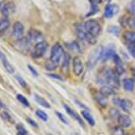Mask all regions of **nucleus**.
<instances>
[{
	"label": "nucleus",
	"mask_w": 135,
	"mask_h": 135,
	"mask_svg": "<svg viewBox=\"0 0 135 135\" xmlns=\"http://www.w3.org/2000/svg\"><path fill=\"white\" fill-rule=\"evenodd\" d=\"M104 48L103 46H99L98 48H96L91 52L90 56L88 57V68H93L95 65V64L97 63V61L99 59H101L103 57V53Z\"/></svg>",
	"instance_id": "obj_6"
},
{
	"label": "nucleus",
	"mask_w": 135,
	"mask_h": 135,
	"mask_svg": "<svg viewBox=\"0 0 135 135\" xmlns=\"http://www.w3.org/2000/svg\"><path fill=\"white\" fill-rule=\"evenodd\" d=\"M90 3H93V4H99L102 3V0H89Z\"/></svg>",
	"instance_id": "obj_44"
},
{
	"label": "nucleus",
	"mask_w": 135,
	"mask_h": 135,
	"mask_svg": "<svg viewBox=\"0 0 135 135\" xmlns=\"http://www.w3.org/2000/svg\"><path fill=\"white\" fill-rule=\"evenodd\" d=\"M1 106H2V103H0V108H1Z\"/></svg>",
	"instance_id": "obj_48"
},
{
	"label": "nucleus",
	"mask_w": 135,
	"mask_h": 135,
	"mask_svg": "<svg viewBox=\"0 0 135 135\" xmlns=\"http://www.w3.org/2000/svg\"><path fill=\"white\" fill-rule=\"evenodd\" d=\"M75 27H76V34H77V36L80 40L86 41V42L90 43V44H95L96 42L95 37L92 36V35H89L88 33L86 31L84 25H82L81 23H77Z\"/></svg>",
	"instance_id": "obj_3"
},
{
	"label": "nucleus",
	"mask_w": 135,
	"mask_h": 135,
	"mask_svg": "<svg viewBox=\"0 0 135 135\" xmlns=\"http://www.w3.org/2000/svg\"><path fill=\"white\" fill-rule=\"evenodd\" d=\"M95 99L96 101H97V103L100 104L102 107H105L107 106V104H108V100H107V97L106 96H104L103 95H101L100 93L98 94L97 95L95 96Z\"/></svg>",
	"instance_id": "obj_25"
},
{
	"label": "nucleus",
	"mask_w": 135,
	"mask_h": 135,
	"mask_svg": "<svg viewBox=\"0 0 135 135\" xmlns=\"http://www.w3.org/2000/svg\"><path fill=\"white\" fill-rule=\"evenodd\" d=\"M4 57H6V56H4V53L2 52L1 50H0V59L2 60V59H3Z\"/></svg>",
	"instance_id": "obj_46"
},
{
	"label": "nucleus",
	"mask_w": 135,
	"mask_h": 135,
	"mask_svg": "<svg viewBox=\"0 0 135 135\" xmlns=\"http://www.w3.org/2000/svg\"><path fill=\"white\" fill-rule=\"evenodd\" d=\"M111 134L112 135H124V128H122V127L119 126L113 127L111 130Z\"/></svg>",
	"instance_id": "obj_30"
},
{
	"label": "nucleus",
	"mask_w": 135,
	"mask_h": 135,
	"mask_svg": "<svg viewBox=\"0 0 135 135\" xmlns=\"http://www.w3.org/2000/svg\"><path fill=\"white\" fill-rule=\"evenodd\" d=\"M109 115H110L111 118H118V117L120 116V113H119V111L118 109H111L110 110H109Z\"/></svg>",
	"instance_id": "obj_34"
},
{
	"label": "nucleus",
	"mask_w": 135,
	"mask_h": 135,
	"mask_svg": "<svg viewBox=\"0 0 135 135\" xmlns=\"http://www.w3.org/2000/svg\"><path fill=\"white\" fill-rule=\"evenodd\" d=\"M124 135H131V134H124Z\"/></svg>",
	"instance_id": "obj_50"
},
{
	"label": "nucleus",
	"mask_w": 135,
	"mask_h": 135,
	"mask_svg": "<svg viewBox=\"0 0 135 135\" xmlns=\"http://www.w3.org/2000/svg\"><path fill=\"white\" fill-rule=\"evenodd\" d=\"M124 40L126 43L129 52L135 57V32L126 31L124 34Z\"/></svg>",
	"instance_id": "obj_5"
},
{
	"label": "nucleus",
	"mask_w": 135,
	"mask_h": 135,
	"mask_svg": "<svg viewBox=\"0 0 135 135\" xmlns=\"http://www.w3.org/2000/svg\"><path fill=\"white\" fill-rule=\"evenodd\" d=\"M10 27V20L7 17L0 18V34L6 32Z\"/></svg>",
	"instance_id": "obj_20"
},
{
	"label": "nucleus",
	"mask_w": 135,
	"mask_h": 135,
	"mask_svg": "<svg viewBox=\"0 0 135 135\" xmlns=\"http://www.w3.org/2000/svg\"><path fill=\"white\" fill-rule=\"evenodd\" d=\"M84 70L83 64L81 62V59L79 57H73V71L76 76H80Z\"/></svg>",
	"instance_id": "obj_12"
},
{
	"label": "nucleus",
	"mask_w": 135,
	"mask_h": 135,
	"mask_svg": "<svg viewBox=\"0 0 135 135\" xmlns=\"http://www.w3.org/2000/svg\"><path fill=\"white\" fill-rule=\"evenodd\" d=\"M30 46H31V42L27 39V37L18 40L16 44H15V47H16L20 51H22V52H27V50H29Z\"/></svg>",
	"instance_id": "obj_10"
},
{
	"label": "nucleus",
	"mask_w": 135,
	"mask_h": 135,
	"mask_svg": "<svg viewBox=\"0 0 135 135\" xmlns=\"http://www.w3.org/2000/svg\"><path fill=\"white\" fill-rule=\"evenodd\" d=\"M119 11V7L116 4H108L104 8V17L106 19H111Z\"/></svg>",
	"instance_id": "obj_9"
},
{
	"label": "nucleus",
	"mask_w": 135,
	"mask_h": 135,
	"mask_svg": "<svg viewBox=\"0 0 135 135\" xmlns=\"http://www.w3.org/2000/svg\"><path fill=\"white\" fill-rule=\"evenodd\" d=\"M84 27H85L86 31L94 37L98 36V35H100L101 30H102L100 24L95 20H86L85 22V24H84Z\"/></svg>",
	"instance_id": "obj_4"
},
{
	"label": "nucleus",
	"mask_w": 135,
	"mask_h": 135,
	"mask_svg": "<svg viewBox=\"0 0 135 135\" xmlns=\"http://www.w3.org/2000/svg\"><path fill=\"white\" fill-rule=\"evenodd\" d=\"M27 122H28V123H29L30 124H31V126H35V127H37V126H37V124H36V122L34 121V120H32L31 118H27Z\"/></svg>",
	"instance_id": "obj_43"
},
{
	"label": "nucleus",
	"mask_w": 135,
	"mask_h": 135,
	"mask_svg": "<svg viewBox=\"0 0 135 135\" xmlns=\"http://www.w3.org/2000/svg\"><path fill=\"white\" fill-rule=\"evenodd\" d=\"M91 4V7H90V11H89V12L88 14H86V16H92V15L97 13V12H99V6L98 4H93V3H90Z\"/></svg>",
	"instance_id": "obj_29"
},
{
	"label": "nucleus",
	"mask_w": 135,
	"mask_h": 135,
	"mask_svg": "<svg viewBox=\"0 0 135 135\" xmlns=\"http://www.w3.org/2000/svg\"><path fill=\"white\" fill-rule=\"evenodd\" d=\"M106 1H108V2H110V1H111V0H106Z\"/></svg>",
	"instance_id": "obj_49"
},
{
	"label": "nucleus",
	"mask_w": 135,
	"mask_h": 135,
	"mask_svg": "<svg viewBox=\"0 0 135 135\" xmlns=\"http://www.w3.org/2000/svg\"><path fill=\"white\" fill-rule=\"evenodd\" d=\"M35 115H36L38 118H39L41 120H42L43 122L48 121V115L45 113L44 111L41 110V109H37V110L35 111Z\"/></svg>",
	"instance_id": "obj_28"
},
{
	"label": "nucleus",
	"mask_w": 135,
	"mask_h": 135,
	"mask_svg": "<svg viewBox=\"0 0 135 135\" xmlns=\"http://www.w3.org/2000/svg\"><path fill=\"white\" fill-rule=\"evenodd\" d=\"M0 6H1V4H0Z\"/></svg>",
	"instance_id": "obj_51"
},
{
	"label": "nucleus",
	"mask_w": 135,
	"mask_h": 135,
	"mask_svg": "<svg viewBox=\"0 0 135 135\" xmlns=\"http://www.w3.org/2000/svg\"><path fill=\"white\" fill-rule=\"evenodd\" d=\"M35 100L36 101L37 103L40 104V105H42V107H44V108H48V109L50 108V103H48V102L45 100L44 98H42V96H40V95H35Z\"/></svg>",
	"instance_id": "obj_24"
},
{
	"label": "nucleus",
	"mask_w": 135,
	"mask_h": 135,
	"mask_svg": "<svg viewBox=\"0 0 135 135\" xmlns=\"http://www.w3.org/2000/svg\"><path fill=\"white\" fill-rule=\"evenodd\" d=\"M2 63H3V65L4 66V68H6V70L9 73H14V68L13 66H12L11 64L9 63V61L7 60L6 57H4L3 59H2Z\"/></svg>",
	"instance_id": "obj_26"
},
{
	"label": "nucleus",
	"mask_w": 135,
	"mask_h": 135,
	"mask_svg": "<svg viewBox=\"0 0 135 135\" xmlns=\"http://www.w3.org/2000/svg\"><path fill=\"white\" fill-rule=\"evenodd\" d=\"M123 86H124V88L126 89V91L131 92V91H132L134 89V81L133 80H132V79L126 78L123 80Z\"/></svg>",
	"instance_id": "obj_21"
},
{
	"label": "nucleus",
	"mask_w": 135,
	"mask_h": 135,
	"mask_svg": "<svg viewBox=\"0 0 135 135\" xmlns=\"http://www.w3.org/2000/svg\"><path fill=\"white\" fill-rule=\"evenodd\" d=\"M17 135H26V134H23V133H21V132H18Z\"/></svg>",
	"instance_id": "obj_47"
},
{
	"label": "nucleus",
	"mask_w": 135,
	"mask_h": 135,
	"mask_svg": "<svg viewBox=\"0 0 135 135\" xmlns=\"http://www.w3.org/2000/svg\"><path fill=\"white\" fill-rule=\"evenodd\" d=\"M68 48L69 49H71V50H73V51H80V45L78 44V42H71V43H69V45H68Z\"/></svg>",
	"instance_id": "obj_33"
},
{
	"label": "nucleus",
	"mask_w": 135,
	"mask_h": 135,
	"mask_svg": "<svg viewBox=\"0 0 135 135\" xmlns=\"http://www.w3.org/2000/svg\"><path fill=\"white\" fill-rule=\"evenodd\" d=\"M103 74L104 80L107 84H109L111 88H119V86H120L119 76H120V74H118L116 70H112L110 68L107 67L103 71Z\"/></svg>",
	"instance_id": "obj_1"
},
{
	"label": "nucleus",
	"mask_w": 135,
	"mask_h": 135,
	"mask_svg": "<svg viewBox=\"0 0 135 135\" xmlns=\"http://www.w3.org/2000/svg\"><path fill=\"white\" fill-rule=\"evenodd\" d=\"M15 79H16V80H18V82L20 83V85L21 86L22 88H27V84L26 82V80H25L20 75L16 74V75H15Z\"/></svg>",
	"instance_id": "obj_31"
},
{
	"label": "nucleus",
	"mask_w": 135,
	"mask_h": 135,
	"mask_svg": "<svg viewBox=\"0 0 135 135\" xmlns=\"http://www.w3.org/2000/svg\"><path fill=\"white\" fill-rule=\"evenodd\" d=\"M16 98H17V100L20 102V103L22 104L23 106H25V107H29V102H28V100L25 97L24 95H20V94H19V95H17V96H16Z\"/></svg>",
	"instance_id": "obj_27"
},
{
	"label": "nucleus",
	"mask_w": 135,
	"mask_h": 135,
	"mask_svg": "<svg viewBox=\"0 0 135 135\" xmlns=\"http://www.w3.org/2000/svg\"><path fill=\"white\" fill-rule=\"evenodd\" d=\"M14 11H15V4L13 2H12V1L6 3L1 9L2 14L6 17H7L11 13H12V12H14Z\"/></svg>",
	"instance_id": "obj_15"
},
{
	"label": "nucleus",
	"mask_w": 135,
	"mask_h": 135,
	"mask_svg": "<svg viewBox=\"0 0 135 135\" xmlns=\"http://www.w3.org/2000/svg\"><path fill=\"white\" fill-rule=\"evenodd\" d=\"M128 25L132 27H135V16L128 19Z\"/></svg>",
	"instance_id": "obj_41"
},
{
	"label": "nucleus",
	"mask_w": 135,
	"mask_h": 135,
	"mask_svg": "<svg viewBox=\"0 0 135 135\" xmlns=\"http://www.w3.org/2000/svg\"><path fill=\"white\" fill-rule=\"evenodd\" d=\"M128 9L131 13H132L135 16V0H132L128 4Z\"/></svg>",
	"instance_id": "obj_35"
},
{
	"label": "nucleus",
	"mask_w": 135,
	"mask_h": 135,
	"mask_svg": "<svg viewBox=\"0 0 135 135\" xmlns=\"http://www.w3.org/2000/svg\"><path fill=\"white\" fill-rule=\"evenodd\" d=\"M12 35H13L14 38L18 40H20L23 38L24 35V26L21 22L20 21H16L13 24V27H12Z\"/></svg>",
	"instance_id": "obj_8"
},
{
	"label": "nucleus",
	"mask_w": 135,
	"mask_h": 135,
	"mask_svg": "<svg viewBox=\"0 0 135 135\" xmlns=\"http://www.w3.org/2000/svg\"><path fill=\"white\" fill-rule=\"evenodd\" d=\"M64 107H65V109L66 112L68 113V115L71 116V117H73V118H75L76 120H77V121L79 122V123L80 124V126H84V123H83L82 119H81V118H80V116H79L78 114L76 113V112H75L74 110H73V109H71L69 106L66 105V104H65V105H64Z\"/></svg>",
	"instance_id": "obj_18"
},
{
	"label": "nucleus",
	"mask_w": 135,
	"mask_h": 135,
	"mask_svg": "<svg viewBox=\"0 0 135 135\" xmlns=\"http://www.w3.org/2000/svg\"><path fill=\"white\" fill-rule=\"evenodd\" d=\"M1 117H2V118L4 119V120L9 121V122H12V117L10 116L6 111H3V112H2V113H1Z\"/></svg>",
	"instance_id": "obj_36"
},
{
	"label": "nucleus",
	"mask_w": 135,
	"mask_h": 135,
	"mask_svg": "<svg viewBox=\"0 0 135 135\" xmlns=\"http://www.w3.org/2000/svg\"><path fill=\"white\" fill-rule=\"evenodd\" d=\"M69 67H70V55L65 54L63 60L62 67H61V70H62V73L64 74H68V73H69Z\"/></svg>",
	"instance_id": "obj_19"
},
{
	"label": "nucleus",
	"mask_w": 135,
	"mask_h": 135,
	"mask_svg": "<svg viewBox=\"0 0 135 135\" xmlns=\"http://www.w3.org/2000/svg\"><path fill=\"white\" fill-rule=\"evenodd\" d=\"M81 115H82L84 119H85V120L88 122V123L90 124L91 126H94L95 124V119H94L92 115L89 113V111H88V110H82V111H81Z\"/></svg>",
	"instance_id": "obj_22"
},
{
	"label": "nucleus",
	"mask_w": 135,
	"mask_h": 135,
	"mask_svg": "<svg viewBox=\"0 0 135 135\" xmlns=\"http://www.w3.org/2000/svg\"><path fill=\"white\" fill-rule=\"evenodd\" d=\"M48 50V43L45 41L40 42L36 43L34 47V50L32 51V57L33 58H40L42 57L43 55L45 54V52Z\"/></svg>",
	"instance_id": "obj_7"
},
{
	"label": "nucleus",
	"mask_w": 135,
	"mask_h": 135,
	"mask_svg": "<svg viewBox=\"0 0 135 135\" xmlns=\"http://www.w3.org/2000/svg\"><path fill=\"white\" fill-rule=\"evenodd\" d=\"M131 72H132V77H133L134 80H135V68H132V69H131Z\"/></svg>",
	"instance_id": "obj_45"
},
{
	"label": "nucleus",
	"mask_w": 135,
	"mask_h": 135,
	"mask_svg": "<svg viewBox=\"0 0 135 135\" xmlns=\"http://www.w3.org/2000/svg\"><path fill=\"white\" fill-rule=\"evenodd\" d=\"M57 67L54 64H52L50 61H49L47 64H46V69L47 70H53V69H55V68Z\"/></svg>",
	"instance_id": "obj_40"
},
{
	"label": "nucleus",
	"mask_w": 135,
	"mask_h": 135,
	"mask_svg": "<svg viewBox=\"0 0 135 135\" xmlns=\"http://www.w3.org/2000/svg\"><path fill=\"white\" fill-rule=\"evenodd\" d=\"M112 59H113L114 63H115V65H116V71L118 72V74H122V73H124V64H123V61H122L120 57H119V56L116 53V54L114 55V57Z\"/></svg>",
	"instance_id": "obj_16"
},
{
	"label": "nucleus",
	"mask_w": 135,
	"mask_h": 135,
	"mask_svg": "<svg viewBox=\"0 0 135 135\" xmlns=\"http://www.w3.org/2000/svg\"><path fill=\"white\" fill-rule=\"evenodd\" d=\"M100 94L104 96H106V97H108L109 95H114L115 92H114L113 88H111L110 86H102L100 89Z\"/></svg>",
	"instance_id": "obj_23"
},
{
	"label": "nucleus",
	"mask_w": 135,
	"mask_h": 135,
	"mask_svg": "<svg viewBox=\"0 0 135 135\" xmlns=\"http://www.w3.org/2000/svg\"><path fill=\"white\" fill-rule=\"evenodd\" d=\"M108 32L109 34L114 35H118L119 33V28L117 26H110L108 27Z\"/></svg>",
	"instance_id": "obj_32"
},
{
	"label": "nucleus",
	"mask_w": 135,
	"mask_h": 135,
	"mask_svg": "<svg viewBox=\"0 0 135 135\" xmlns=\"http://www.w3.org/2000/svg\"><path fill=\"white\" fill-rule=\"evenodd\" d=\"M56 114H57V116L58 117V118H59L60 120L62 121L64 124H69V123H68V120L66 119V118L63 115L62 113H60V112H56Z\"/></svg>",
	"instance_id": "obj_37"
},
{
	"label": "nucleus",
	"mask_w": 135,
	"mask_h": 135,
	"mask_svg": "<svg viewBox=\"0 0 135 135\" xmlns=\"http://www.w3.org/2000/svg\"><path fill=\"white\" fill-rule=\"evenodd\" d=\"M17 128L18 130H19V132H21V133H23V134H27V130L24 128L22 126H17Z\"/></svg>",
	"instance_id": "obj_42"
},
{
	"label": "nucleus",
	"mask_w": 135,
	"mask_h": 135,
	"mask_svg": "<svg viewBox=\"0 0 135 135\" xmlns=\"http://www.w3.org/2000/svg\"><path fill=\"white\" fill-rule=\"evenodd\" d=\"M48 76L52 79H57L58 80H64V79L62 78V76L61 75H58V74H52V73H49Z\"/></svg>",
	"instance_id": "obj_39"
},
{
	"label": "nucleus",
	"mask_w": 135,
	"mask_h": 135,
	"mask_svg": "<svg viewBox=\"0 0 135 135\" xmlns=\"http://www.w3.org/2000/svg\"><path fill=\"white\" fill-rule=\"evenodd\" d=\"M116 54L115 51V47L114 45H109L106 48H104L103 50V57H102V59L103 61H107L110 58H113L114 55Z\"/></svg>",
	"instance_id": "obj_14"
},
{
	"label": "nucleus",
	"mask_w": 135,
	"mask_h": 135,
	"mask_svg": "<svg viewBox=\"0 0 135 135\" xmlns=\"http://www.w3.org/2000/svg\"><path fill=\"white\" fill-rule=\"evenodd\" d=\"M65 55V53L64 51L62 45H61L60 43L57 42L53 45L51 51H50V61L52 64H54L56 66H57L64 60Z\"/></svg>",
	"instance_id": "obj_2"
},
{
	"label": "nucleus",
	"mask_w": 135,
	"mask_h": 135,
	"mask_svg": "<svg viewBox=\"0 0 135 135\" xmlns=\"http://www.w3.org/2000/svg\"><path fill=\"white\" fill-rule=\"evenodd\" d=\"M118 126L122 128H127L132 124V120L128 116L126 115H120L118 118Z\"/></svg>",
	"instance_id": "obj_17"
},
{
	"label": "nucleus",
	"mask_w": 135,
	"mask_h": 135,
	"mask_svg": "<svg viewBox=\"0 0 135 135\" xmlns=\"http://www.w3.org/2000/svg\"><path fill=\"white\" fill-rule=\"evenodd\" d=\"M27 68H28V70L30 71V73H31L32 74L35 76V77H37V76H38V73H37V71L35 70L34 67H33V66L28 65H27Z\"/></svg>",
	"instance_id": "obj_38"
},
{
	"label": "nucleus",
	"mask_w": 135,
	"mask_h": 135,
	"mask_svg": "<svg viewBox=\"0 0 135 135\" xmlns=\"http://www.w3.org/2000/svg\"><path fill=\"white\" fill-rule=\"evenodd\" d=\"M113 103L115 105L119 106L122 109H124V111L129 112L130 109L132 107V103L129 100H124V99H120V98H114Z\"/></svg>",
	"instance_id": "obj_11"
},
{
	"label": "nucleus",
	"mask_w": 135,
	"mask_h": 135,
	"mask_svg": "<svg viewBox=\"0 0 135 135\" xmlns=\"http://www.w3.org/2000/svg\"><path fill=\"white\" fill-rule=\"evenodd\" d=\"M27 39H28L30 42H35L36 43L42 42V35L40 31H38L36 29L31 28L29 29L28 31V35H27Z\"/></svg>",
	"instance_id": "obj_13"
}]
</instances>
